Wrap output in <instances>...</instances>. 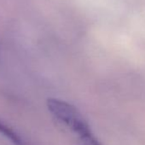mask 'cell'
I'll return each instance as SVG.
<instances>
[{
  "label": "cell",
  "mask_w": 145,
  "mask_h": 145,
  "mask_svg": "<svg viewBox=\"0 0 145 145\" xmlns=\"http://www.w3.org/2000/svg\"><path fill=\"white\" fill-rule=\"evenodd\" d=\"M75 145H103L99 140L94 136V134L75 140Z\"/></svg>",
  "instance_id": "3957f363"
},
{
  "label": "cell",
  "mask_w": 145,
  "mask_h": 145,
  "mask_svg": "<svg viewBox=\"0 0 145 145\" xmlns=\"http://www.w3.org/2000/svg\"><path fill=\"white\" fill-rule=\"evenodd\" d=\"M0 134L5 137L13 145H32L18 131L0 119Z\"/></svg>",
  "instance_id": "7a4b0ae2"
},
{
  "label": "cell",
  "mask_w": 145,
  "mask_h": 145,
  "mask_svg": "<svg viewBox=\"0 0 145 145\" xmlns=\"http://www.w3.org/2000/svg\"><path fill=\"white\" fill-rule=\"evenodd\" d=\"M47 107L51 115L59 124L77 136L75 139L89 137L93 134L88 122L72 104L62 100L49 98L47 100Z\"/></svg>",
  "instance_id": "6da1fadb"
}]
</instances>
